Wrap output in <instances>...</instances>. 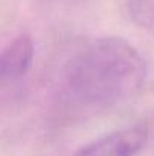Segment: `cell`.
Masks as SVG:
<instances>
[{
	"label": "cell",
	"mask_w": 154,
	"mask_h": 156,
	"mask_svg": "<svg viewBox=\"0 0 154 156\" xmlns=\"http://www.w3.org/2000/svg\"><path fill=\"white\" fill-rule=\"evenodd\" d=\"M147 77V64L128 41L104 37L91 41L63 68V93L73 103L104 109L135 97Z\"/></svg>",
	"instance_id": "6da1fadb"
},
{
	"label": "cell",
	"mask_w": 154,
	"mask_h": 156,
	"mask_svg": "<svg viewBox=\"0 0 154 156\" xmlns=\"http://www.w3.org/2000/svg\"><path fill=\"white\" fill-rule=\"evenodd\" d=\"M148 136L147 124H135L92 141L74 156H136L145 147Z\"/></svg>",
	"instance_id": "7a4b0ae2"
},
{
	"label": "cell",
	"mask_w": 154,
	"mask_h": 156,
	"mask_svg": "<svg viewBox=\"0 0 154 156\" xmlns=\"http://www.w3.org/2000/svg\"><path fill=\"white\" fill-rule=\"evenodd\" d=\"M35 46L29 35H21L0 52V83L21 79L32 67Z\"/></svg>",
	"instance_id": "3957f363"
}]
</instances>
